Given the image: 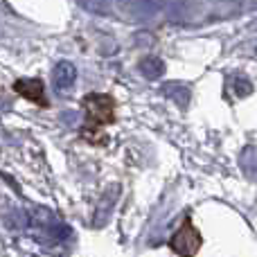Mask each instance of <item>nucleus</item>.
Wrapping results in <instances>:
<instances>
[{"instance_id":"7ed1b4c3","label":"nucleus","mask_w":257,"mask_h":257,"mask_svg":"<svg viewBox=\"0 0 257 257\" xmlns=\"http://www.w3.org/2000/svg\"><path fill=\"white\" fill-rule=\"evenodd\" d=\"M14 90H16L23 99L36 104V106H41V108L48 106L45 93H43V81L41 79H18L16 84H14Z\"/></svg>"},{"instance_id":"f03ea898","label":"nucleus","mask_w":257,"mask_h":257,"mask_svg":"<svg viewBox=\"0 0 257 257\" xmlns=\"http://www.w3.org/2000/svg\"><path fill=\"white\" fill-rule=\"evenodd\" d=\"M201 246H203V237H201V232L192 223V219L185 217V221L178 226V230L169 239V248L178 257H196Z\"/></svg>"},{"instance_id":"f257e3e1","label":"nucleus","mask_w":257,"mask_h":257,"mask_svg":"<svg viewBox=\"0 0 257 257\" xmlns=\"http://www.w3.org/2000/svg\"><path fill=\"white\" fill-rule=\"evenodd\" d=\"M115 122V99L106 93H90L84 97V128L81 138L88 145H106L104 128Z\"/></svg>"}]
</instances>
